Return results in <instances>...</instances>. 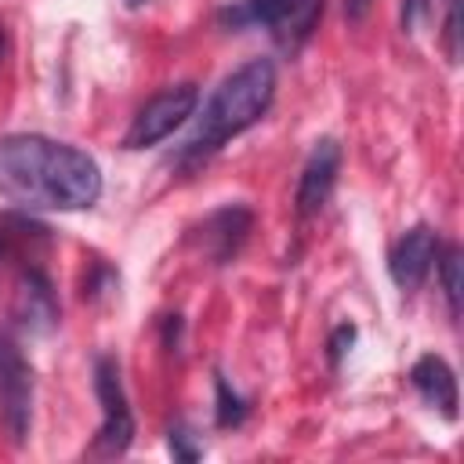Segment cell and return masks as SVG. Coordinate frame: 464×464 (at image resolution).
Returning a JSON list of instances; mask_svg holds the SVG:
<instances>
[{"instance_id": "cell-7", "label": "cell", "mask_w": 464, "mask_h": 464, "mask_svg": "<svg viewBox=\"0 0 464 464\" xmlns=\"http://www.w3.org/2000/svg\"><path fill=\"white\" fill-rule=\"evenodd\" d=\"M11 323L36 337V334H51L58 326V301L54 290L47 283V276L40 268H18L14 276V290H11Z\"/></svg>"}, {"instance_id": "cell-8", "label": "cell", "mask_w": 464, "mask_h": 464, "mask_svg": "<svg viewBox=\"0 0 464 464\" xmlns=\"http://www.w3.org/2000/svg\"><path fill=\"white\" fill-rule=\"evenodd\" d=\"M337 174H341V145L334 138L315 141V149L304 160L301 181H297V214L301 218H312L326 207V199L337 185Z\"/></svg>"}, {"instance_id": "cell-14", "label": "cell", "mask_w": 464, "mask_h": 464, "mask_svg": "<svg viewBox=\"0 0 464 464\" xmlns=\"http://www.w3.org/2000/svg\"><path fill=\"white\" fill-rule=\"evenodd\" d=\"M167 446H170V453H174L178 460H199V457H203V446L196 442V435H192L185 424H178V428L167 431Z\"/></svg>"}, {"instance_id": "cell-5", "label": "cell", "mask_w": 464, "mask_h": 464, "mask_svg": "<svg viewBox=\"0 0 464 464\" xmlns=\"http://www.w3.org/2000/svg\"><path fill=\"white\" fill-rule=\"evenodd\" d=\"M94 392L102 402V428H98V450L102 453H123L134 439V413L127 406V392L120 381V366L116 359L102 355L94 362Z\"/></svg>"}, {"instance_id": "cell-1", "label": "cell", "mask_w": 464, "mask_h": 464, "mask_svg": "<svg viewBox=\"0 0 464 464\" xmlns=\"http://www.w3.org/2000/svg\"><path fill=\"white\" fill-rule=\"evenodd\" d=\"M0 192L36 210H87L102 199V167L44 134L0 138Z\"/></svg>"}, {"instance_id": "cell-19", "label": "cell", "mask_w": 464, "mask_h": 464, "mask_svg": "<svg viewBox=\"0 0 464 464\" xmlns=\"http://www.w3.org/2000/svg\"><path fill=\"white\" fill-rule=\"evenodd\" d=\"M0 62H4V25H0Z\"/></svg>"}, {"instance_id": "cell-20", "label": "cell", "mask_w": 464, "mask_h": 464, "mask_svg": "<svg viewBox=\"0 0 464 464\" xmlns=\"http://www.w3.org/2000/svg\"><path fill=\"white\" fill-rule=\"evenodd\" d=\"M127 4H130V7H138V4H145V0H127Z\"/></svg>"}, {"instance_id": "cell-13", "label": "cell", "mask_w": 464, "mask_h": 464, "mask_svg": "<svg viewBox=\"0 0 464 464\" xmlns=\"http://www.w3.org/2000/svg\"><path fill=\"white\" fill-rule=\"evenodd\" d=\"M218 424L221 428H236V424H243L246 420V413H250V406H246V399L236 392V388H228V381L218 373Z\"/></svg>"}, {"instance_id": "cell-16", "label": "cell", "mask_w": 464, "mask_h": 464, "mask_svg": "<svg viewBox=\"0 0 464 464\" xmlns=\"http://www.w3.org/2000/svg\"><path fill=\"white\" fill-rule=\"evenodd\" d=\"M352 341H355V326H348V323L330 334V362H334V366L344 359V352L352 348Z\"/></svg>"}, {"instance_id": "cell-2", "label": "cell", "mask_w": 464, "mask_h": 464, "mask_svg": "<svg viewBox=\"0 0 464 464\" xmlns=\"http://www.w3.org/2000/svg\"><path fill=\"white\" fill-rule=\"evenodd\" d=\"M272 98H276V65L268 58L243 62L236 72H228L221 80V87L203 105L192 134L181 145V160L185 163H199L210 152H218L228 138H236L246 127H254L268 112Z\"/></svg>"}, {"instance_id": "cell-9", "label": "cell", "mask_w": 464, "mask_h": 464, "mask_svg": "<svg viewBox=\"0 0 464 464\" xmlns=\"http://www.w3.org/2000/svg\"><path fill=\"white\" fill-rule=\"evenodd\" d=\"M439 257V232L428 228V225H413L395 246H392V257H388V272L392 279L402 286V290H417L431 265Z\"/></svg>"}, {"instance_id": "cell-4", "label": "cell", "mask_w": 464, "mask_h": 464, "mask_svg": "<svg viewBox=\"0 0 464 464\" xmlns=\"http://www.w3.org/2000/svg\"><path fill=\"white\" fill-rule=\"evenodd\" d=\"M33 420V370L18 344L0 334V424L11 442H25Z\"/></svg>"}, {"instance_id": "cell-3", "label": "cell", "mask_w": 464, "mask_h": 464, "mask_svg": "<svg viewBox=\"0 0 464 464\" xmlns=\"http://www.w3.org/2000/svg\"><path fill=\"white\" fill-rule=\"evenodd\" d=\"M196 105H199V91L196 83H174L167 91H160L156 98H149L134 123L127 127L123 134V149H149L156 141H163L167 134H174L188 116H196Z\"/></svg>"}, {"instance_id": "cell-11", "label": "cell", "mask_w": 464, "mask_h": 464, "mask_svg": "<svg viewBox=\"0 0 464 464\" xmlns=\"http://www.w3.org/2000/svg\"><path fill=\"white\" fill-rule=\"evenodd\" d=\"M250 228H254V214L246 207H239V203H228V207L214 210L203 221V250L218 265H225V261H232L239 254V246L246 243Z\"/></svg>"}, {"instance_id": "cell-12", "label": "cell", "mask_w": 464, "mask_h": 464, "mask_svg": "<svg viewBox=\"0 0 464 464\" xmlns=\"http://www.w3.org/2000/svg\"><path fill=\"white\" fill-rule=\"evenodd\" d=\"M435 261H439V279H442V294H446L450 315L457 319L460 315V294H464V257H460V246H446Z\"/></svg>"}, {"instance_id": "cell-18", "label": "cell", "mask_w": 464, "mask_h": 464, "mask_svg": "<svg viewBox=\"0 0 464 464\" xmlns=\"http://www.w3.org/2000/svg\"><path fill=\"white\" fill-rule=\"evenodd\" d=\"M370 4H373V0H344V14H348L352 22H359V18H366Z\"/></svg>"}, {"instance_id": "cell-6", "label": "cell", "mask_w": 464, "mask_h": 464, "mask_svg": "<svg viewBox=\"0 0 464 464\" xmlns=\"http://www.w3.org/2000/svg\"><path fill=\"white\" fill-rule=\"evenodd\" d=\"M243 11L246 22L265 25L279 47L294 51L312 36L323 14V0H243Z\"/></svg>"}, {"instance_id": "cell-17", "label": "cell", "mask_w": 464, "mask_h": 464, "mask_svg": "<svg viewBox=\"0 0 464 464\" xmlns=\"http://www.w3.org/2000/svg\"><path fill=\"white\" fill-rule=\"evenodd\" d=\"M424 14H428V0H402V29L406 33H413Z\"/></svg>"}, {"instance_id": "cell-15", "label": "cell", "mask_w": 464, "mask_h": 464, "mask_svg": "<svg viewBox=\"0 0 464 464\" xmlns=\"http://www.w3.org/2000/svg\"><path fill=\"white\" fill-rule=\"evenodd\" d=\"M442 36H446L450 62H460V0L446 4V29H442Z\"/></svg>"}, {"instance_id": "cell-10", "label": "cell", "mask_w": 464, "mask_h": 464, "mask_svg": "<svg viewBox=\"0 0 464 464\" xmlns=\"http://www.w3.org/2000/svg\"><path fill=\"white\" fill-rule=\"evenodd\" d=\"M410 384L431 410H439L446 420H457V406H460L457 377L442 355H420L410 366Z\"/></svg>"}]
</instances>
